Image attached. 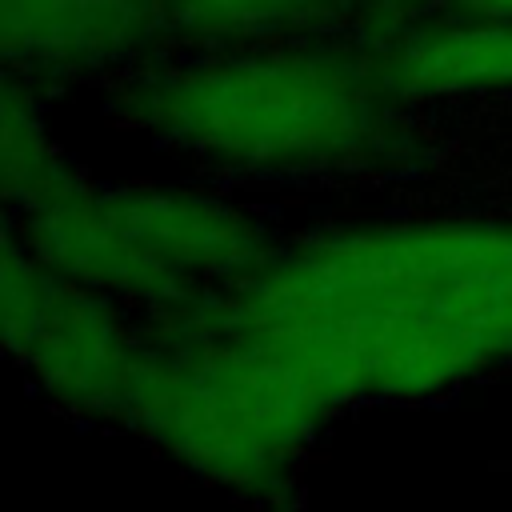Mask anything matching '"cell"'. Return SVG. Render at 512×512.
I'll return each instance as SVG.
<instances>
[{"mask_svg":"<svg viewBox=\"0 0 512 512\" xmlns=\"http://www.w3.org/2000/svg\"><path fill=\"white\" fill-rule=\"evenodd\" d=\"M392 100L512 92V24L464 20L400 40L376 60Z\"/></svg>","mask_w":512,"mask_h":512,"instance_id":"cell-7","label":"cell"},{"mask_svg":"<svg viewBox=\"0 0 512 512\" xmlns=\"http://www.w3.org/2000/svg\"><path fill=\"white\" fill-rule=\"evenodd\" d=\"M468 20H504L512 24V0H452Z\"/></svg>","mask_w":512,"mask_h":512,"instance_id":"cell-10","label":"cell"},{"mask_svg":"<svg viewBox=\"0 0 512 512\" xmlns=\"http://www.w3.org/2000/svg\"><path fill=\"white\" fill-rule=\"evenodd\" d=\"M20 244L56 276L156 316L228 292L272 256L264 232L232 204L168 188L68 184L24 212Z\"/></svg>","mask_w":512,"mask_h":512,"instance_id":"cell-4","label":"cell"},{"mask_svg":"<svg viewBox=\"0 0 512 512\" xmlns=\"http://www.w3.org/2000/svg\"><path fill=\"white\" fill-rule=\"evenodd\" d=\"M164 24H172V0H0L4 56L36 68L128 56Z\"/></svg>","mask_w":512,"mask_h":512,"instance_id":"cell-6","label":"cell"},{"mask_svg":"<svg viewBox=\"0 0 512 512\" xmlns=\"http://www.w3.org/2000/svg\"><path fill=\"white\" fill-rule=\"evenodd\" d=\"M408 4L412 0H364V8L380 20V24H388V20H400L404 12H408Z\"/></svg>","mask_w":512,"mask_h":512,"instance_id":"cell-11","label":"cell"},{"mask_svg":"<svg viewBox=\"0 0 512 512\" xmlns=\"http://www.w3.org/2000/svg\"><path fill=\"white\" fill-rule=\"evenodd\" d=\"M0 164H4V200L20 212H32L60 196L72 180L64 160L56 156L44 124L36 112L20 100L16 88L4 96V140H0Z\"/></svg>","mask_w":512,"mask_h":512,"instance_id":"cell-8","label":"cell"},{"mask_svg":"<svg viewBox=\"0 0 512 512\" xmlns=\"http://www.w3.org/2000/svg\"><path fill=\"white\" fill-rule=\"evenodd\" d=\"M336 0H172V24L196 36H264L296 28Z\"/></svg>","mask_w":512,"mask_h":512,"instance_id":"cell-9","label":"cell"},{"mask_svg":"<svg viewBox=\"0 0 512 512\" xmlns=\"http://www.w3.org/2000/svg\"><path fill=\"white\" fill-rule=\"evenodd\" d=\"M188 308L296 364L336 408L432 396L512 360V228L340 232Z\"/></svg>","mask_w":512,"mask_h":512,"instance_id":"cell-1","label":"cell"},{"mask_svg":"<svg viewBox=\"0 0 512 512\" xmlns=\"http://www.w3.org/2000/svg\"><path fill=\"white\" fill-rule=\"evenodd\" d=\"M156 320L120 424L220 488L256 496L288 480L336 404L296 364L192 308Z\"/></svg>","mask_w":512,"mask_h":512,"instance_id":"cell-3","label":"cell"},{"mask_svg":"<svg viewBox=\"0 0 512 512\" xmlns=\"http://www.w3.org/2000/svg\"><path fill=\"white\" fill-rule=\"evenodd\" d=\"M380 64L344 52H252L160 72L128 92L152 136L252 172L356 168L388 148Z\"/></svg>","mask_w":512,"mask_h":512,"instance_id":"cell-2","label":"cell"},{"mask_svg":"<svg viewBox=\"0 0 512 512\" xmlns=\"http://www.w3.org/2000/svg\"><path fill=\"white\" fill-rule=\"evenodd\" d=\"M4 340L28 380L80 416L120 420L144 360L116 300L56 276L16 236L4 248Z\"/></svg>","mask_w":512,"mask_h":512,"instance_id":"cell-5","label":"cell"}]
</instances>
